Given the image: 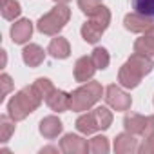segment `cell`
Wrapping results in <instances>:
<instances>
[{"mask_svg":"<svg viewBox=\"0 0 154 154\" xmlns=\"http://www.w3.org/2000/svg\"><path fill=\"white\" fill-rule=\"evenodd\" d=\"M44 102V96L40 94V91L33 85H26L24 89H20L9 102H8V114L15 120V122H22L26 120L31 112H35L40 103Z\"/></svg>","mask_w":154,"mask_h":154,"instance_id":"1","label":"cell"},{"mask_svg":"<svg viewBox=\"0 0 154 154\" xmlns=\"http://www.w3.org/2000/svg\"><path fill=\"white\" fill-rule=\"evenodd\" d=\"M103 94V87L98 82H85V85L78 87L71 93V111L74 112H84L89 111Z\"/></svg>","mask_w":154,"mask_h":154,"instance_id":"2","label":"cell"},{"mask_svg":"<svg viewBox=\"0 0 154 154\" xmlns=\"http://www.w3.org/2000/svg\"><path fill=\"white\" fill-rule=\"evenodd\" d=\"M71 18V9L63 4H56L49 13H45L44 17L38 18L36 22V29L42 33V35H47V36H54L58 35L65 24L69 22Z\"/></svg>","mask_w":154,"mask_h":154,"instance_id":"3","label":"cell"},{"mask_svg":"<svg viewBox=\"0 0 154 154\" xmlns=\"http://www.w3.org/2000/svg\"><path fill=\"white\" fill-rule=\"evenodd\" d=\"M105 103L111 107V109H114V111H120V112H125V111H129L131 109V105H132V98L122 89V87H118V85H114V84H111L107 89H105Z\"/></svg>","mask_w":154,"mask_h":154,"instance_id":"4","label":"cell"},{"mask_svg":"<svg viewBox=\"0 0 154 154\" xmlns=\"http://www.w3.org/2000/svg\"><path fill=\"white\" fill-rule=\"evenodd\" d=\"M60 150L65 152V154H87V152H91L89 150V141L84 140L78 134H72V132L65 134L60 140Z\"/></svg>","mask_w":154,"mask_h":154,"instance_id":"5","label":"cell"},{"mask_svg":"<svg viewBox=\"0 0 154 154\" xmlns=\"http://www.w3.org/2000/svg\"><path fill=\"white\" fill-rule=\"evenodd\" d=\"M94 72H96V65H94V62H93L91 56H82V58L76 60V63H74V71H72L76 82L85 84V82L93 80Z\"/></svg>","mask_w":154,"mask_h":154,"instance_id":"6","label":"cell"},{"mask_svg":"<svg viewBox=\"0 0 154 154\" xmlns=\"http://www.w3.org/2000/svg\"><path fill=\"white\" fill-rule=\"evenodd\" d=\"M152 24H154V22H152L149 17H145V15H141V13H136V11L125 15V18H123V26H125V29L131 31V33H147V29H149Z\"/></svg>","mask_w":154,"mask_h":154,"instance_id":"7","label":"cell"},{"mask_svg":"<svg viewBox=\"0 0 154 154\" xmlns=\"http://www.w3.org/2000/svg\"><path fill=\"white\" fill-rule=\"evenodd\" d=\"M141 78H143V76H141L129 62H125V63L120 67V71H118V82H120V85L125 87V89H134V87H138L140 82H141Z\"/></svg>","mask_w":154,"mask_h":154,"instance_id":"8","label":"cell"},{"mask_svg":"<svg viewBox=\"0 0 154 154\" xmlns=\"http://www.w3.org/2000/svg\"><path fill=\"white\" fill-rule=\"evenodd\" d=\"M31 35H33V22L29 18H20L11 26V40L15 44L29 42Z\"/></svg>","mask_w":154,"mask_h":154,"instance_id":"9","label":"cell"},{"mask_svg":"<svg viewBox=\"0 0 154 154\" xmlns=\"http://www.w3.org/2000/svg\"><path fill=\"white\" fill-rule=\"evenodd\" d=\"M45 103L51 107V111L54 112H65L71 109V93H65L62 89H54L47 98Z\"/></svg>","mask_w":154,"mask_h":154,"instance_id":"10","label":"cell"},{"mask_svg":"<svg viewBox=\"0 0 154 154\" xmlns=\"http://www.w3.org/2000/svg\"><path fill=\"white\" fill-rule=\"evenodd\" d=\"M40 134L45 138V140H54L58 138V134H62L63 131V123L58 116H45L42 122H40Z\"/></svg>","mask_w":154,"mask_h":154,"instance_id":"11","label":"cell"},{"mask_svg":"<svg viewBox=\"0 0 154 154\" xmlns=\"http://www.w3.org/2000/svg\"><path fill=\"white\" fill-rule=\"evenodd\" d=\"M138 141L134 134L131 132H122L114 138V152L116 154H134L138 152Z\"/></svg>","mask_w":154,"mask_h":154,"instance_id":"12","label":"cell"},{"mask_svg":"<svg viewBox=\"0 0 154 154\" xmlns=\"http://www.w3.org/2000/svg\"><path fill=\"white\" fill-rule=\"evenodd\" d=\"M22 60L27 67H38L45 60V51L38 44H27L22 49Z\"/></svg>","mask_w":154,"mask_h":154,"instance_id":"13","label":"cell"},{"mask_svg":"<svg viewBox=\"0 0 154 154\" xmlns=\"http://www.w3.org/2000/svg\"><path fill=\"white\" fill-rule=\"evenodd\" d=\"M123 127L127 132L134 134V136H143L145 127H147V118L136 112H127L123 118Z\"/></svg>","mask_w":154,"mask_h":154,"instance_id":"14","label":"cell"},{"mask_svg":"<svg viewBox=\"0 0 154 154\" xmlns=\"http://www.w3.org/2000/svg\"><path fill=\"white\" fill-rule=\"evenodd\" d=\"M47 53H49L53 58H56V60H65V58H69V54H71V45H69L67 38L56 36V38L51 40V44H49V47H47Z\"/></svg>","mask_w":154,"mask_h":154,"instance_id":"15","label":"cell"},{"mask_svg":"<svg viewBox=\"0 0 154 154\" xmlns=\"http://www.w3.org/2000/svg\"><path fill=\"white\" fill-rule=\"evenodd\" d=\"M141 76H145V74H149L152 69H154V60L150 58V56H147V54H141V53H136L134 51V54H131L129 56V60H127Z\"/></svg>","mask_w":154,"mask_h":154,"instance_id":"16","label":"cell"},{"mask_svg":"<svg viewBox=\"0 0 154 154\" xmlns=\"http://www.w3.org/2000/svg\"><path fill=\"white\" fill-rule=\"evenodd\" d=\"M76 129H78V132H82V134H85V136H89V134H94L96 131H100L98 129V123H96V118H94V112L91 111V112H85V114H82L78 120H76Z\"/></svg>","mask_w":154,"mask_h":154,"instance_id":"17","label":"cell"},{"mask_svg":"<svg viewBox=\"0 0 154 154\" xmlns=\"http://www.w3.org/2000/svg\"><path fill=\"white\" fill-rule=\"evenodd\" d=\"M80 33H82V38H84L87 44H96V42L102 38V35L105 33V29H102L96 22H93V20L89 18V20L82 26V31H80Z\"/></svg>","mask_w":154,"mask_h":154,"instance_id":"18","label":"cell"},{"mask_svg":"<svg viewBox=\"0 0 154 154\" xmlns=\"http://www.w3.org/2000/svg\"><path fill=\"white\" fill-rule=\"evenodd\" d=\"M91 58H93L96 69H100V71L107 69L109 63H111V56H109V51L105 47H94L93 53H91Z\"/></svg>","mask_w":154,"mask_h":154,"instance_id":"19","label":"cell"},{"mask_svg":"<svg viewBox=\"0 0 154 154\" xmlns=\"http://www.w3.org/2000/svg\"><path fill=\"white\" fill-rule=\"evenodd\" d=\"M134 51L154 58V38L149 36V35H143L141 38H138V40L134 42Z\"/></svg>","mask_w":154,"mask_h":154,"instance_id":"20","label":"cell"},{"mask_svg":"<svg viewBox=\"0 0 154 154\" xmlns=\"http://www.w3.org/2000/svg\"><path fill=\"white\" fill-rule=\"evenodd\" d=\"M93 112H94L98 129H100V131H107V129L111 127V123H112V112H111L107 107H96Z\"/></svg>","mask_w":154,"mask_h":154,"instance_id":"21","label":"cell"},{"mask_svg":"<svg viewBox=\"0 0 154 154\" xmlns=\"http://www.w3.org/2000/svg\"><path fill=\"white\" fill-rule=\"evenodd\" d=\"M13 132H15V120L11 116L2 114V116H0V141L6 143L11 138Z\"/></svg>","mask_w":154,"mask_h":154,"instance_id":"22","label":"cell"},{"mask_svg":"<svg viewBox=\"0 0 154 154\" xmlns=\"http://www.w3.org/2000/svg\"><path fill=\"white\" fill-rule=\"evenodd\" d=\"M131 4L136 13H141L154 20V0H131Z\"/></svg>","mask_w":154,"mask_h":154,"instance_id":"23","label":"cell"},{"mask_svg":"<svg viewBox=\"0 0 154 154\" xmlns=\"http://www.w3.org/2000/svg\"><path fill=\"white\" fill-rule=\"evenodd\" d=\"M89 150L93 154H107L109 152V140L105 136H94L89 140Z\"/></svg>","mask_w":154,"mask_h":154,"instance_id":"24","label":"cell"},{"mask_svg":"<svg viewBox=\"0 0 154 154\" xmlns=\"http://www.w3.org/2000/svg\"><path fill=\"white\" fill-rule=\"evenodd\" d=\"M20 13H22V8H20L18 0H9L8 4L2 6V18L4 20H15L17 17H20Z\"/></svg>","mask_w":154,"mask_h":154,"instance_id":"25","label":"cell"},{"mask_svg":"<svg viewBox=\"0 0 154 154\" xmlns=\"http://www.w3.org/2000/svg\"><path fill=\"white\" fill-rule=\"evenodd\" d=\"M93 22H96L102 29H107L109 27V24H111V11H109V8L107 6H102L93 17H89Z\"/></svg>","mask_w":154,"mask_h":154,"instance_id":"26","label":"cell"},{"mask_svg":"<svg viewBox=\"0 0 154 154\" xmlns=\"http://www.w3.org/2000/svg\"><path fill=\"white\" fill-rule=\"evenodd\" d=\"M102 6H103V4L100 2V0H78V8H80L82 13L87 15V17H93Z\"/></svg>","mask_w":154,"mask_h":154,"instance_id":"27","label":"cell"},{"mask_svg":"<svg viewBox=\"0 0 154 154\" xmlns=\"http://www.w3.org/2000/svg\"><path fill=\"white\" fill-rule=\"evenodd\" d=\"M35 87H36V89L40 91V94L44 96V102H45V98H47V96L56 89L49 78H36V80H35Z\"/></svg>","mask_w":154,"mask_h":154,"instance_id":"28","label":"cell"},{"mask_svg":"<svg viewBox=\"0 0 154 154\" xmlns=\"http://www.w3.org/2000/svg\"><path fill=\"white\" fill-rule=\"evenodd\" d=\"M140 154H154V131L143 136V143L138 147Z\"/></svg>","mask_w":154,"mask_h":154,"instance_id":"29","label":"cell"},{"mask_svg":"<svg viewBox=\"0 0 154 154\" xmlns=\"http://www.w3.org/2000/svg\"><path fill=\"white\" fill-rule=\"evenodd\" d=\"M0 84H2V96H0V100H4V96L9 94V91L13 89V82H11V76L8 72H4L2 76H0Z\"/></svg>","mask_w":154,"mask_h":154,"instance_id":"30","label":"cell"},{"mask_svg":"<svg viewBox=\"0 0 154 154\" xmlns=\"http://www.w3.org/2000/svg\"><path fill=\"white\" fill-rule=\"evenodd\" d=\"M152 131H154V114H152V116H147V127H145L143 136L149 134V132H152Z\"/></svg>","mask_w":154,"mask_h":154,"instance_id":"31","label":"cell"},{"mask_svg":"<svg viewBox=\"0 0 154 154\" xmlns=\"http://www.w3.org/2000/svg\"><path fill=\"white\" fill-rule=\"evenodd\" d=\"M40 152H42V154H44V152H58V149H56V147H44Z\"/></svg>","mask_w":154,"mask_h":154,"instance_id":"32","label":"cell"},{"mask_svg":"<svg viewBox=\"0 0 154 154\" xmlns=\"http://www.w3.org/2000/svg\"><path fill=\"white\" fill-rule=\"evenodd\" d=\"M145 35H149V36H152V38H154V24L147 29V33H145Z\"/></svg>","mask_w":154,"mask_h":154,"instance_id":"33","label":"cell"},{"mask_svg":"<svg viewBox=\"0 0 154 154\" xmlns=\"http://www.w3.org/2000/svg\"><path fill=\"white\" fill-rule=\"evenodd\" d=\"M54 2H56V4H63V6H67L71 0H54Z\"/></svg>","mask_w":154,"mask_h":154,"instance_id":"34","label":"cell"},{"mask_svg":"<svg viewBox=\"0 0 154 154\" xmlns=\"http://www.w3.org/2000/svg\"><path fill=\"white\" fill-rule=\"evenodd\" d=\"M6 60H8V58H6V51H2V67L6 65Z\"/></svg>","mask_w":154,"mask_h":154,"instance_id":"35","label":"cell"}]
</instances>
